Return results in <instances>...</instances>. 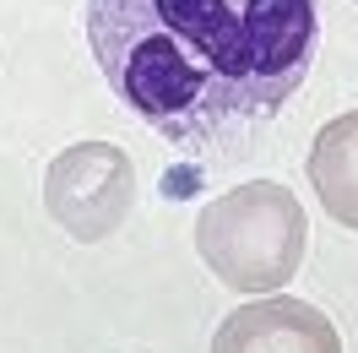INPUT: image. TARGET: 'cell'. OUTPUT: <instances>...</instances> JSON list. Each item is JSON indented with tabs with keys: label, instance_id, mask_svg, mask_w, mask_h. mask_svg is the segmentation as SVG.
<instances>
[{
	"label": "cell",
	"instance_id": "obj_4",
	"mask_svg": "<svg viewBox=\"0 0 358 353\" xmlns=\"http://www.w3.org/2000/svg\"><path fill=\"white\" fill-rule=\"evenodd\" d=\"M206 353H342L331 315L293 293H261V305H239Z\"/></svg>",
	"mask_w": 358,
	"mask_h": 353
},
{
	"label": "cell",
	"instance_id": "obj_5",
	"mask_svg": "<svg viewBox=\"0 0 358 353\" xmlns=\"http://www.w3.org/2000/svg\"><path fill=\"white\" fill-rule=\"evenodd\" d=\"M310 185L320 196V207L342 228L358 234V109L320 125V136L310 147Z\"/></svg>",
	"mask_w": 358,
	"mask_h": 353
},
{
	"label": "cell",
	"instance_id": "obj_1",
	"mask_svg": "<svg viewBox=\"0 0 358 353\" xmlns=\"http://www.w3.org/2000/svg\"><path fill=\"white\" fill-rule=\"evenodd\" d=\"M87 44L136 120L206 153L304 88L320 0H87Z\"/></svg>",
	"mask_w": 358,
	"mask_h": 353
},
{
	"label": "cell",
	"instance_id": "obj_2",
	"mask_svg": "<svg viewBox=\"0 0 358 353\" xmlns=\"http://www.w3.org/2000/svg\"><path fill=\"white\" fill-rule=\"evenodd\" d=\"M196 250L206 272L234 293H277L299 277L310 250V218L288 185H234L196 218Z\"/></svg>",
	"mask_w": 358,
	"mask_h": 353
},
{
	"label": "cell",
	"instance_id": "obj_3",
	"mask_svg": "<svg viewBox=\"0 0 358 353\" xmlns=\"http://www.w3.org/2000/svg\"><path fill=\"white\" fill-rule=\"evenodd\" d=\"M44 207L71 240L82 244L109 240L136 207V169L125 147H114V141L66 147L44 174Z\"/></svg>",
	"mask_w": 358,
	"mask_h": 353
}]
</instances>
